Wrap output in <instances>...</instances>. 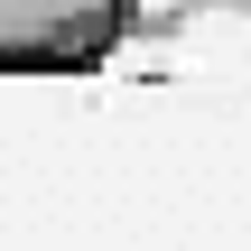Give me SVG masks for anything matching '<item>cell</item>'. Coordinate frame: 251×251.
<instances>
[{
    "instance_id": "cell-1",
    "label": "cell",
    "mask_w": 251,
    "mask_h": 251,
    "mask_svg": "<svg viewBox=\"0 0 251 251\" xmlns=\"http://www.w3.org/2000/svg\"><path fill=\"white\" fill-rule=\"evenodd\" d=\"M140 0H0V75H84L130 37Z\"/></svg>"
}]
</instances>
